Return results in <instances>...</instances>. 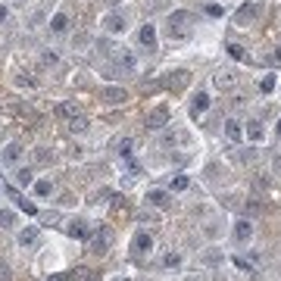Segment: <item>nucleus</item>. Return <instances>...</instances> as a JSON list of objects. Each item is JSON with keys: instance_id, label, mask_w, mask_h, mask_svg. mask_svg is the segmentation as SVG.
<instances>
[{"instance_id": "obj_4", "label": "nucleus", "mask_w": 281, "mask_h": 281, "mask_svg": "<svg viewBox=\"0 0 281 281\" xmlns=\"http://www.w3.org/2000/svg\"><path fill=\"white\" fill-rule=\"evenodd\" d=\"M66 234H69V238H78V241H88L91 228H88L85 219H69V222H66Z\"/></svg>"}, {"instance_id": "obj_36", "label": "nucleus", "mask_w": 281, "mask_h": 281, "mask_svg": "<svg viewBox=\"0 0 281 281\" xmlns=\"http://www.w3.org/2000/svg\"><path fill=\"white\" fill-rule=\"evenodd\" d=\"M119 281H128V278H119Z\"/></svg>"}, {"instance_id": "obj_16", "label": "nucleus", "mask_w": 281, "mask_h": 281, "mask_svg": "<svg viewBox=\"0 0 281 281\" xmlns=\"http://www.w3.org/2000/svg\"><path fill=\"white\" fill-rule=\"evenodd\" d=\"M66 28H69V16H66V13H56V16L50 19V31H53V34H63Z\"/></svg>"}, {"instance_id": "obj_22", "label": "nucleus", "mask_w": 281, "mask_h": 281, "mask_svg": "<svg viewBox=\"0 0 281 281\" xmlns=\"http://www.w3.org/2000/svg\"><path fill=\"white\" fill-rule=\"evenodd\" d=\"M184 81H187V72H181V69H178V72H172V78L166 81V85L178 91V88H184Z\"/></svg>"}, {"instance_id": "obj_34", "label": "nucleus", "mask_w": 281, "mask_h": 281, "mask_svg": "<svg viewBox=\"0 0 281 281\" xmlns=\"http://www.w3.org/2000/svg\"><path fill=\"white\" fill-rule=\"evenodd\" d=\"M278 135H281V119H278Z\"/></svg>"}, {"instance_id": "obj_13", "label": "nucleus", "mask_w": 281, "mask_h": 281, "mask_svg": "<svg viewBox=\"0 0 281 281\" xmlns=\"http://www.w3.org/2000/svg\"><path fill=\"white\" fill-rule=\"evenodd\" d=\"M138 38H140V44H144V47H150V50H153V47H156V28H153V25H144V28L138 31Z\"/></svg>"}, {"instance_id": "obj_31", "label": "nucleus", "mask_w": 281, "mask_h": 281, "mask_svg": "<svg viewBox=\"0 0 281 281\" xmlns=\"http://www.w3.org/2000/svg\"><path fill=\"white\" fill-rule=\"evenodd\" d=\"M0 278L9 281V269H6V263H0Z\"/></svg>"}, {"instance_id": "obj_26", "label": "nucleus", "mask_w": 281, "mask_h": 281, "mask_svg": "<svg viewBox=\"0 0 281 281\" xmlns=\"http://www.w3.org/2000/svg\"><path fill=\"white\" fill-rule=\"evenodd\" d=\"M119 156H122V159H128V156H132V138L119 140Z\"/></svg>"}, {"instance_id": "obj_18", "label": "nucleus", "mask_w": 281, "mask_h": 281, "mask_svg": "<svg viewBox=\"0 0 281 281\" xmlns=\"http://www.w3.org/2000/svg\"><path fill=\"white\" fill-rule=\"evenodd\" d=\"M16 184H19V187L34 184V175H31V169H28V166H25V169H16Z\"/></svg>"}, {"instance_id": "obj_2", "label": "nucleus", "mask_w": 281, "mask_h": 281, "mask_svg": "<svg viewBox=\"0 0 281 281\" xmlns=\"http://www.w3.org/2000/svg\"><path fill=\"white\" fill-rule=\"evenodd\" d=\"M194 16L187 13V9H178V13H172L169 16V34L172 38H184L187 34V22H191Z\"/></svg>"}, {"instance_id": "obj_7", "label": "nucleus", "mask_w": 281, "mask_h": 281, "mask_svg": "<svg viewBox=\"0 0 281 281\" xmlns=\"http://www.w3.org/2000/svg\"><path fill=\"white\" fill-rule=\"evenodd\" d=\"M100 100H107V103H125V100H128V91H125V88H113V85H110V88H103V91H100Z\"/></svg>"}, {"instance_id": "obj_8", "label": "nucleus", "mask_w": 281, "mask_h": 281, "mask_svg": "<svg viewBox=\"0 0 281 281\" xmlns=\"http://www.w3.org/2000/svg\"><path fill=\"white\" fill-rule=\"evenodd\" d=\"M250 238H253V225H250V222L247 219L234 222V241H238V244H247Z\"/></svg>"}, {"instance_id": "obj_21", "label": "nucleus", "mask_w": 281, "mask_h": 281, "mask_svg": "<svg viewBox=\"0 0 281 281\" xmlns=\"http://www.w3.org/2000/svg\"><path fill=\"white\" fill-rule=\"evenodd\" d=\"M187 187H191V178H187V175H175V178H172V191H175V194L187 191Z\"/></svg>"}, {"instance_id": "obj_28", "label": "nucleus", "mask_w": 281, "mask_h": 281, "mask_svg": "<svg viewBox=\"0 0 281 281\" xmlns=\"http://www.w3.org/2000/svg\"><path fill=\"white\" fill-rule=\"evenodd\" d=\"M272 88H275V75H266V78L260 81V91H263V94H269Z\"/></svg>"}, {"instance_id": "obj_19", "label": "nucleus", "mask_w": 281, "mask_h": 281, "mask_svg": "<svg viewBox=\"0 0 281 281\" xmlns=\"http://www.w3.org/2000/svg\"><path fill=\"white\" fill-rule=\"evenodd\" d=\"M247 138H250V140H263V138H266V128H263L260 122H247Z\"/></svg>"}, {"instance_id": "obj_3", "label": "nucleus", "mask_w": 281, "mask_h": 281, "mask_svg": "<svg viewBox=\"0 0 281 281\" xmlns=\"http://www.w3.org/2000/svg\"><path fill=\"white\" fill-rule=\"evenodd\" d=\"M150 250H153V238H150V231H138L135 241H132V253L135 256H144Z\"/></svg>"}, {"instance_id": "obj_10", "label": "nucleus", "mask_w": 281, "mask_h": 281, "mask_svg": "<svg viewBox=\"0 0 281 281\" xmlns=\"http://www.w3.org/2000/svg\"><path fill=\"white\" fill-rule=\"evenodd\" d=\"M19 156H22V144H19V140H9L6 150H3V162L13 166V162H19Z\"/></svg>"}, {"instance_id": "obj_23", "label": "nucleus", "mask_w": 281, "mask_h": 281, "mask_svg": "<svg viewBox=\"0 0 281 281\" xmlns=\"http://www.w3.org/2000/svg\"><path fill=\"white\" fill-rule=\"evenodd\" d=\"M50 191H53V184L47 181V178H41V181H34V194H38V197H50Z\"/></svg>"}, {"instance_id": "obj_9", "label": "nucleus", "mask_w": 281, "mask_h": 281, "mask_svg": "<svg viewBox=\"0 0 281 281\" xmlns=\"http://www.w3.org/2000/svg\"><path fill=\"white\" fill-rule=\"evenodd\" d=\"M103 28H107L110 34H119V31H125V16H122V13H110L107 19H103Z\"/></svg>"}, {"instance_id": "obj_20", "label": "nucleus", "mask_w": 281, "mask_h": 281, "mask_svg": "<svg viewBox=\"0 0 281 281\" xmlns=\"http://www.w3.org/2000/svg\"><path fill=\"white\" fill-rule=\"evenodd\" d=\"M225 50H228V56H231V60H238V63H247V53H244V47H241V44H228Z\"/></svg>"}, {"instance_id": "obj_25", "label": "nucleus", "mask_w": 281, "mask_h": 281, "mask_svg": "<svg viewBox=\"0 0 281 281\" xmlns=\"http://www.w3.org/2000/svg\"><path fill=\"white\" fill-rule=\"evenodd\" d=\"M162 266H166V269H178L181 266V256L178 253H166V256H162Z\"/></svg>"}, {"instance_id": "obj_30", "label": "nucleus", "mask_w": 281, "mask_h": 281, "mask_svg": "<svg viewBox=\"0 0 281 281\" xmlns=\"http://www.w3.org/2000/svg\"><path fill=\"white\" fill-rule=\"evenodd\" d=\"M47 281H75V275H50Z\"/></svg>"}, {"instance_id": "obj_11", "label": "nucleus", "mask_w": 281, "mask_h": 281, "mask_svg": "<svg viewBox=\"0 0 281 281\" xmlns=\"http://www.w3.org/2000/svg\"><path fill=\"white\" fill-rule=\"evenodd\" d=\"M9 197H13V200L19 203V209H25V216H38V206H34L31 200H25V197H22L19 191H13V187H9Z\"/></svg>"}, {"instance_id": "obj_14", "label": "nucleus", "mask_w": 281, "mask_h": 281, "mask_svg": "<svg viewBox=\"0 0 281 281\" xmlns=\"http://www.w3.org/2000/svg\"><path fill=\"white\" fill-rule=\"evenodd\" d=\"M38 238H41V234H38V228H34V225H28L25 231L19 234V244H22V247H34V244H38Z\"/></svg>"}, {"instance_id": "obj_24", "label": "nucleus", "mask_w": 281, "mask_h": 281, "mask_svg": "<svg viewBox=\"0 0 281 281\" xmlns=\"http://www.w3.org/2000/svg\"><path fill=\"white\" fill-rule=\"evenodd\" d=\"M16 225V216L9 209H0V228H13Z\"/></svg>"}, {"instance_id": "obj_29", "label": "nucleus", "mask_w": 281, "mask_h": 281, "mask_svg": "<svg viewBox=\"0 0 281 281\" xmlns=\"http://www.w3.org/2000/svg\"><path fill=\"white\" fill-rule=\"evenodd\" d=\"M206 16H222V6L219 3H206Z\"/></svg>"}, {"instance_id": "obj_12", "label": "nucleus", "mask_w": 281, "mask_h": 281, "mask_svg": "<svg viewBox=\"0 0 281 281\" xmlns=\"http://www.w3.org/2000/svg\"><path fill=\"white\" fill-rule=\"evenodd\" d=\"M256 19V6L253 3H244L241 9H238V16H234V22H238V25H247V22H253Z\"/></svg>"}, {"instance_id": "obj_27", "label": "nucleus", "mask_w": 281, "mask_h": 281, "mask_svg": "<svg viewBox=\"0 0 281 281\" xmlns=\"http://www.w3.org/2000/svg\"><path fill=\"white\" fill-rule=\"evenodd\" d=\"M75 107H72V103H60V107H56V116H72V119H75Z\"/></svg>"}, {"instance_id": "obj_1", "label": "nucleus", "mask_w": 281, "mask_h": 281, "mask_svg": "<svg viewBox=\"0 0 281 281\" xmlns=\"http://www.w3.org/2000/svg\"><path fill=\"white\" fill-rule=\"evenodd\" d=\"M113 238H116L113 228H110V225H100L97 231H91V234H88L91 250H94V253H107V250H110V244H113Z\"/></svg>"}, {"instance_id": "obj_35", "label": "nucleus", "mask_w": 281, "mask_h": 281, "mask_svg": "<svg viewBox=\"0 0 281 281\" xmlns=\"http://www.w3.org/2000/svg\"><path fill=\"white\" fill-rule=\"evenodd\" d=\"M187 281H197V278H194V275H191V278H187Z\"/></svg>"}, {"instance_id": "obj_15", "label": "nucleus", "mask_w": 281, "mask_h": 281, "mask_svg": "<svg viewBox=\"0 0 281 281\" xmlns=\"http://www.w3.org/2000/svg\"><path fill=\"white\" fill-rule=\"evenodd\" d=\"M147 203L166 209V206H169V194H166V191H150V194H147Z\"/></svg>"}, {"instance_id": "obj_33", "label": "nucleus", "mask_w": 281, "mask_h": 281, "mask_svg": "<svg viewBox=\"0 0 281 281\" xmlns=\"http://www.w3.org/2000/svg\"><path fill=\"white\" fill-rule=\"evenodd\" d=\"M275 60H278V63H281V47H278V53H275Z\"/></svg>"}, {"instance_id": "obj_5", "label": "nucleus", "mask_w": 281, "mask_h": 281, "mask_svg": "<svg viewBox=\"0 0 281 281\" xmlns=\"http://www.w3.org/2000/svg\"><path fill=\"white\" fill-rule=\"evenodd\" d=\"M166 119H169V107H156L153 113L147 116V128H150V132H159V128L166 125Z\"/></svg>"}, {"instance_id": "obj_17", "label": "nucleus", "mask_w": 281, "mask_h": 281, "mask_svg": "<svg viewBox=\"0 0 281 281\" xmlns=\"http://www.w3.org/2000/svg\"><path fill=\"white\" fill-rule=\"evenodd\" d=\"M225 135H228V140H234V144H238V140L244 138V132H241V125L234 122V119H228V122H225Z\"/></svg>"}, {"instance_id": "obj_6", "label": "nucleus", "mask_w": 281, "mask_h": 281, "mask_svg": "<svg viewBox=\"0 0 281 281\" xmlns=\"http://www.w3.org/2000/svg\"><path fill=\"white\" fill-rule=\"evenodd\" d=\"M206 110H209V94L206 91H197L194 97H191V116L197 119V116H203Z\"/></svg>"}, {"instance_id": "obj_32", "label": "nucleus", "mask_w": 281, "mask_h": 281, "mask_svg": "<svg viewBox=\"0 0 281 281\" xmlns=\"http://www.w3.org/2000/svg\"><path fill=\"white\" fill-rule=\"evenodd\" d=\"M6 19V6H0V22H3Z\"/></svg>"}]
</instances>
